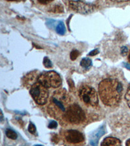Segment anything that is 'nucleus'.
<instances>
[{
    "instance_id": "obj_21",
    "label": "nucleus",
    "mask_w": 130,
    "mask_h": 146,
    "mask_svg": "<svg viewBox=\"0 0 130 146\" xmlns=\"http://www.w3.org/2000/svg\"><path fill=\"white\" fill-rule=\"evenodd\" d=\"M98 53H99V50L98 49H94V50L91 51V52L89 53V56H94V55H97V54H98Z\"/></svg>"
},
{
    "instance_id": "obj_18",
    "label": "nucleus",
    "mask_w": 130,
    "mask_h": 146,
    "mask_svg": "<svg viewBox=\"0 0 130 146\" xmlns=\"http://www.w3.org/2000/svg\"><path fill=\"white\" fill-rule=\"evenodd\" d=\"M28 131H29V133L35 135V133H36V127H35V125L33 123H31L29 124V127H28Z\"/></svg>"
},
{
    "instance_id": "obj_5",
    "label": "nucleus",
    "mask_w": 130,
    "mask_h": 146,
    "mask_svg": "<svg viewBox=\"0 0 130 146\" xmlns=\"http://www.w3.org/2000/svg\"><path fill=\"white\" fill-rule=\"evenodd\" d=\"M79 96L81 100L86 105L96 107L98 104V98L96 90L88 85H83L79 88Z\"/></svg>"
},
{
    "instance_id": "obj_3",
    "label": "nucleus",
    "mask_w": 130,
    "mask_h": 146,
    "mask_svg": "<svg viewBox=\"0 0 130 146\" xmlns=\"http://www.w3.org/2000/svg\"><path fill=\"white\" fill-rule=\"evenodd\" d=\"M63 118L70 123L79 124L85 119V115L79 105L72 104L68 108Z\"/></svg>"
},
{
    "instance_id": "obj_26",
    "label": "nucleus",
    "mask_w": 130,
    "mask_h": 146,
    "mask_svg": "<svg viewBox=\"0 0 130 146\" xmlns=\"http://www.w3.org/2000/svg\"><path fill=\"white\" fill-rule=\"evenodd\" d=\"M128 59H129V61L130 62V53H129V56H128Z\"/></svg>"
},
{
    "instance_id": "obj_14",
    "label": "nucleus",
    "mask_w": 130,
    "mask_h": 146,
    "mask_svg": "<svg viewBox=\"0 0 130 146\" xmlns=\"http://www.w3.org/2000/svg\"><path fill=\"white\" fill-rule=\"evenodd\" d=\"M43 64L44 65V66L47 68H51L53 66L51 60H49L48 57H44L43 60Z\"/></svg>"
},
{
    "instance_id": "obj_16",
    "label": "nucleus",
    "mask_w": 130,
    "mask_h": 146,
    "mask_svg": "<svg viewBox=\"0 0 130 146\" xmlns=\"http://www.w3.org/2000/svg\"><path fill=\"white\" fill-rule=\"evenodd\" d=\"M79 55V51L76 49H74V50H73L72 52L70 53V58H71V60H74L77 58V57Z\"/></svg>"
},
{
    "instance_id": "obj_23",
    "label": "nucleus",
    "mask_w": 130,
    "mask_h": 146,
    "mask_svg": "<svg viewBox=\"0 0 130 146\" xmlns=\"http://www.w3.org/2000/svg\"><path fill=\"white\" fill-rule=\"evenodd\" d=\"M124 66L125 67H126V68H127V69L130 70V64H127V63H124Z\"/></svg>"
},
{
    "instance_id": "obj_2",
    "label": "nucleus",
    "mask_w": 130,
    "mask_h": 146,
    "mask_svg": "<svg viewBox=\"0 0 130 146\" xmlns=\"http://www.w3.org/2000/svg\"><path fill=\"white\" fill-rule=\"evenodd\" d=\"M72 103V98L65 89H59L53 94L48 107V112L51 116L59 119L63 117L65 112Z\"/></svg>"
},
{
    "instance_id": "obj_22",
    "label": "nucleus",
    "mask_w": 130,
    "mask_h": 146,
    "mask_svg": "<svg viewBox=\"0 0 130 146\" xmlns=\"http://www.w3.org/2000/svg\"><path fill=\"white\" fill-rule=\"evenodd\" d=\"M39 3L42 4V5H47L49 4L52 2V1H47V0H41V1H38Z\"/></svg>"
},
{
    "instance_id": "obj_9",
    "label": "nucleus",
    "mask_w": 130,
    "mask_h": 146,
    "mask_svg": "<svg viewBox=\"0 0 130 146\" xmlns=\"http://www.w3.org/2000/svg\"><path fill=\"white\" fill-rule=\"evenodd\" d=\"M105 134V128L104 126H101V127L97 129L96 131L93 132L90 136V143L92 146H97L100 139L101 136H103Z\"/></svg>"
},
{
    "instance_id": "obj_8",
    "label": "nucleus",
    "mask_w": 130,
    "mask_h": 146,
    "mask_svg": "<svg viewBox=\"0 0 130 146\" xmlns=\"http://www.w3.org/2000/svg\"><path fill=\"white\" fill-rule=\"evenodd\" d=\"M72 10L81 14H88L93 11V5L82 1H65Z\"/></svg>"
},
{
    "instance_id": "obj_11",
    "label": "nucleus",
    "mask_w": 130,
    "mask_h": 146,
    "mask_svg": "<svg viewBox=\"0 0 130 146\" xmlns=\"http://www.w3.org/2000/svg\"><path fill=\"white\" fill-rule=\"evenodd\" d=\"M56 31H57V33L58 34H59L61 35H65V32H66V28H65V25H64V23L63 22H61L59 23L57 26L56 27Z\"/></svg>"
},
{
    "instance_id": "obj_19",
    "label": "nucleus",
    "mask_w": 130,
    "mask_h": 146,
    "mask_svg": "<svg viewBox=\"0 0 130 146\" xmlns=\"http://www.w3.org/2000/svg\"><path fill=\"white\" fill-rule=\"evenodd\" d=\"M57 127V123L55 121H51L48 125V127L49 129H55Z\"/></svg>"
},
{
    "instance_id": "obj_15",
    "label": "nucleus",
    "mask_w": 130,
    "mask_h": 146,
    "mask_svg": "<svg viewBox=\"0 0 130 146\" xmlns=\"http://www.w3.org/2000/svg\"><path fill=\"white\" fill-rule=\"evenodd\" d=\"M50 12H53V13H62L63 12V7L61 5H55L53 8H52Z\"/></svg>"
},
{
    "instance_id": "obj_17",
    "label": "nucleus",
    "mask_w": 130,
    "mask_h": 146,
    "mask_svg": "<svg viewBox=\"0 0 130 146\" xmlns=\"http://www.w3.org/2000/svg\"><path fill=\"white\" fill-rule=\"evenodd\" d=\"M125 98H126L127 104L128 105V107L130 108V85L129 86L128 88H127V92Z\"/></svg>"
},
{
    "instance_id": "obj_25",
    "label": "nucleus",
    "mask_w": 130,
    "mask_h": 146,
    "mask_svg": "<svg viewBox=\"0 0 130 146\" xmlns=\"http://www.w3.org/2000/svg\"><path fill=\"white\" fill-rule=\"evenodd\" d=\"M1 121H3V114H2V111H1Z\"/></svg>"
},
{
    "instance_id": "obj_24",
    "label": "nucleus",
    "mask_w": 130,
    "mask_h": 146,
    "mask_svg": "<svg viewBox=\"0 0 130 146\" xmlns=\"http://www.w3.org/2000/svg\"><path fill=\"white\" fill-rule=\"evenodd\" d=\"M126 146H130V139L126 142Z\"/></svg>"
},
{
    "instance_id": "obj_4",
    "label": "nucleus",
    "mask_w": 130,
    "mask_h": 146,
    "mask_svg": "<svg viewBox=\"0 0 130 146\" xmlns=\"http://www.w3.org/2000/svg\"><path fill=\"white\" fill-rule=\"evenodd\" d=\"M38 82L46 88H57L62 84L60 75L55 72L52 71L42 73L38 78Z\"/></svg>"
},
{
    "instance_id": "obj_20",
    "label": "nucleus",
    "mask_w": 130,
    "mask_h": 146,
    "mask_svg": "<svg viewBox=\"0 0 130 146\" xmlns=\"http://www.w3.org/2000/svg\"><path fill=\"white\" fill-rule=\"evenodd\" d=\"M127 52H128V49H127V47H125V46L122 47V48H121V53H122V55H124V56L126 55Z\"/></svg>"
},
{
    "instance_id": "obj_13",
    "label": "nucleus",
    "mask_w": 130,
    "mask_h": 146,
    "mask_svg": "<svg viewBox=\"0 0 130 146\" xmlns=\"http://www.w3.org/2000/svg\"><path fill=\"white\" fill-rule=\"evenodd\" d=\"M6 135L9 138H11L12 140H16L18 136L17 134L16 133L15 131H14L13 130H11V129H7L6 131Z\"/></svg>"
},
{
    "instance_id": "obj_1",
    "label": "nucleus",
    "mask_w": 130,
    "mask_h": 146,
    "mask_svg": "<svg viewBox=\"0 0 130 146\" xmlns=\"http://www.w3.org/2000/svg\"><path fill=\"white\" fill-rule=\"evenodd\" d=\"M98 89L100 99L104 105L113 107L119 104L122 98L123 87L118 80L104 79L99 84Z\"/></svg>"
},
{
    "instance_id": "obj_27",
    "label": "nucleus",
    "mask_w": 130,
    "mask_h": 146,
    "mask_svg": "<svg viewBox=\"0 0 130 146\" xmlns=\"http://www.w3.org/2000/svg\"><path fill=\"white\" fill-rule=\"evenodd\" d=\"M35 146H43V145H35Z\"/></svg>"
},
{
    "instance_id": "obj_10",
    "label": "nucleus",
    "mask_w": 130,
    "mask_h": 146,
    "mask_svg": "<svg viewBox=\"0 0 130 146\" xmlns=\"http://www.w3.org/2000/svg\"><path fill=\"white\" fill-rule=\"evenodd\" d=\"M101 146H122V143L117 138L107 137L104 139Z\"/></svg>"
},
{
    "instance_id": "obj_6",
    "label": "nucleus",
    "mask_w": 130,
    "mask_h": 146,
    "mask_svg": "<svg viewBox=\"0 0 130 146\" xmlns=\"http://www.w3.org/2000/svg\"><path fill=\"white\" fill-rule=\"evenodd\" d=\"M30 94L35 102L40 105H43L48 98V90L39 82H35L31 88Z\"/></svg>"
},
{
    "instance_id": "obj_12",
    "label": "nucleus",
    "mask_w": 130,
    "mask_h": 146,
    "mask_svg": "<svg viewBox=\"0 0 130 146\" xmlns=\"http://www.w3.org/2000/svg\"><path fill=\"white\" fill-rule=\"evenodd\" d=\"M92 60L89 58H83L81 61V66L85 68H89L91 66Z\"/></svg>"
},
{
    "instance_id": "obj_7",
    "label": "nucleus",
    "mask_w": 130,
    "mask_h": 146,
    "mask_svg": "<svg viewBox=\"0 0 130 146\" xmlns=\"http://www.w3.org/2000/svg\"><path fill=\"white\" fill-rule=\"evenodd\" d=\"M64 137L67 142L72 144H79L85 141L83 134L77 130H67L64 133Z\"/></svg>"
}]
</instances>
